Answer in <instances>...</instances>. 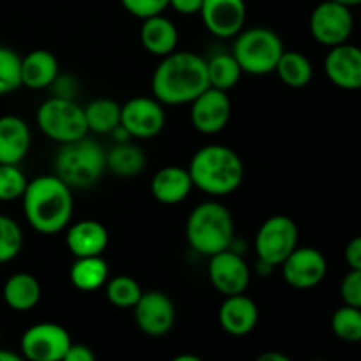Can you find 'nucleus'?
Wrapping results in <instances>:
<instances>
[{
    "label": "nucleus",
    "mask_w": 361,
    "mask_h": 361,
    "mask_svg": "<svg viewBox=\"0 0 361 361\" xmlns=\"http://www.w3.org/2000/svg\"><path fill=\"white\" fill-rule=\"evenodd\" d=\"M210 87L207 59L192 51H173L162 56L152 74V94L166 106L190 104Z\"/></svg>",
    "instance_id": "obj_1"
},
{
    "label": "nucleus",
    "mask_w": 361,
    "mask_h": 361,
    "mask_svg": "<svg viewBox=\"0 0 361 361\" xmlns=\"http://www.w3.org/2000/svg\"><path fill=\"white\" fill-rule=\"evenodd\" d=\"M21 201L28 226L41 235L63 231L73 219V192L56 175L28 180Z\"/></svg>",
    "instance_id": "obj_2"
},
{
    "label": "nucleus",
    "mask_w": 361,
    "mask_h": 361,
    "mask_svg": "<svg viewBox=\"0 0 361 361\" xmlns=\"http://www.w3.org/2000/svg\"><path fill=\"white\" fill-rule=\"evenodd\" d=\"M192 185L214 197L229 196L243 182V162L233 148L226 145H207L192 155L189 162Z\"/></svg>",
    "instance_id": "obj_3"
},
{
    "label": "nucleus",
    "mask_w": 361,
    "mask_h": 361,
    "mask_svg": "<svg viewBox=\"0 0 361 361\" xmlns=\"http://www.w3.org/2000/svg\"><path fill=\"white\" fill-rule=\"evenodd\" d=\"M189 245L201 256H214L231 249L235 221L228 208L219 201H204L190 212L185 224Z\"/></svg>",
    "instance_id": "obj_4"
},
{
    "label": "nucleus",
    "mask_w": 361,
    "mask_h": 361,
    "mask_svg": "<svg viewBox=\"0 0 361 361\" xmlns=\"http://www.w3.org/2000/svg\"><path fill=\"white\" fill-rule=\"evenodd\" d=\"M106 171V150L90 137L63 143L55 157V175L71 189H88Z\"/></svg>",
    "instance_id": "obj_5"
},
{
    "label": "nucleus",
    "mask_w": 361,
    "mask_h": 361,
    "mask_svg": "<svg viewBox=\"0 0 361 361\" xmlns=\"http://www.w3.org/2000/svg\"><path fill=\"white\" fill-rule=\"evenodd\" d=\"M231 53L242 73L263 76L275 73L279 59L284 53V44L271 28L250 27L236 35Z\"/></svg>",
    "instance_id": "obj_6"
},
{
    "label": "nucleus",
    "mask_w": 361,
    "mask_h": 361,
    "mask_svg": "<svg viewBox=\"0 0 361 361\" xmlns=\"http://www.w3.org/2000/svg\"><path fill=\"white\" fill-rule=\"evenodd\" d=\"M35 120L42 134L60 145L81 140L88 134L85 111L74 99L55 95L46 99L39 106Z\"/></svg>",
    "instance_id": "obj_7"
},
{
    "label": "nucleus",
    "mask_w": 361,
    "mask_h": 361,
    "mask_svg": "<svg viewBox=\"0 0 361 361\" xmlns=\"http://www.w3.org/2000/svg\"><path fill=\"white\" fill-rule=\"evenodd\" d=\"M298 247V226L288 215H274L259 226L254 240L259 264L281 267Z\"/></svg>",
    "instance_id": "obj_8"
},
{
    "label": "nucleus",
    "mask_w": 361,
    "mask_h": 361,
    "mask_svg": "<svg viewBox=\"0 0 361 361\" xmlns=\"http://www.w3.org/2000/svg\"><path fill=\"white\" fill-rule=\"evenodd\" d=\"M312 37L319 44L334 48L349 41L355 30V18L351 7H345L334 0H324L314 7L309 20Z\"/></svg>",
    "instance_id": "obj_9"
},
{
    "label": "nucleus",
    "mask_w": 361,
    "mask_h": 361,
    "mask_svg": "<svg viewBox=\"0 0 361 361\" xmlns=\"http://www.w3.org/2000/svg\"><path fill=\"white\" fill-rule=\"evenodd\" d=\"M69 331L56 323L32 324L21 335V356L27 361H62L71 348Z\"/></svg>",
    "instance_id": "obj_10"
},
{
    "label": "nucleus",
    "mask_w": 361,
    "mask_h": 361,
    "mask_svg": "<svg viewBox=\"0 0 361 361\" xmlns=\"http://www.w3.org/2000/svg\"><path fill=\"white\" fill-rule=\"evenodd\" d=\"M120 126L130 137H137V140L155 137L162 133L166 126L164 104L155 97H145V95L129 99L122 106Z\"/></svg>",
    "instance_id": "obj_11"
},
{
    "label": "nucleus",
    "mask_w": 361,
    "mask_h": 361,
    "mask_svg": "<svg viewBox=\"0 0 361 361\" xmlns=\"http://www.w3.org/2000/svg\"><path fill=\"white\" fill-rule=\"evenodd\" d=\"M208 279L222 296L242 295L250 284V268L236 250L226 249L210 256Z\"/></svg>",
    "instance_id": "obj_12"
},
{
    "label": "nucleus",
    "mask_w": 361,
    "mask_h": 361,
    "mask_svg": "<svg viewBox=\"0 0 361 361\" xmlns=\"http://www.w3.org/2000/svg\"><path fill=\"white\" fill-rule=\"evenodd\" d=\"M282 277L295 289H312L324 281L328 271L326 257L314 247H296L281 264Z\"/></svg>",
    "instance_id": "obj_13"
},
{
    "label": "nucleus",
    "mask_w": 361,
    "mask_h": 361,
    "mask_svg": "<svg viewBox=\"0 0 361 361\" xmlns=\"http://www.w3.org/2000/svg\"><path fill=\"white\" fill-rule=\"evenodd\" d=\"M175 305L162 291H143L134 305V321L148 337H162L175 324Z\"/></svg>",
    "instance_id": "obj_14"
},
{
    "label": "nucleus",
    "mask_w": 361,
    "mask_h": 361,
    "mask_svg": "<svg viewBox=\"0 0 361 361\" xmlns=\"http://www.w3.org/2000/svg\"><path fill=\"white\" fill-rule=\"evenodd\" d=\"M231 118V101L228 92L208 87L190 102V123L203 134H217Z\"/></svg>",
    "instance_id": "obj_15"
},
{
    "label": "nucleus",
    "mask_w": 361,
    "mask_h": 361,
    "mask_svg": "<svg viewBox=\"0 0 361 361\" xmlns=\"http://www.w3.org/2000/svg\"><path fill=\"white\" fill-rule=\"evenodd\" d=\"M200 16L204 28L215 37H236L247 20L245 0H203Z\"/></svg>",
    "instance_id": "obj_16"
},
{
    "label": "nucleus",
    "mask_w": 361,
    "mask_h": 361,
    "mask_svg": "<svg viewBox=\"0 0 361 361\" xmlns=\"http://www.w3.org/2000/svg\"><path fill=\"white\" fill-rule=\"evenodd\" d=\"M324 73L335 87L342 90H360L361 48L349 42L330 48L324 59Z\"/></svg>",
    "instance_id": "obj_17"
},
{
    "label": "nucleus",
    "mask_w": 361,
    "mask_h": 361,
    "mask_svg": "<svg viewBox=\"0 0 361 361\" xmlns=\"http://www.w3.org/2000/svg\"><path fill=\"white\" fill-rule=\"evenodd\" d=\"M259 321V310L256 302L245 293L235 296H224L219 309V324L226 334L233 337H245L256 328Z\"/></svg>",
    "instance_id": "obj_18"
},
{
    "label": "nucleus",
    "mask_w": 361,
    "mask_h": 361,
    "mask_svg": "<svg viewBox=\"0 0 361 361\" xmlns=\"http://www.w3.org/2000/svg\"><path fill=\"white\" fill-rule=\"evenodd\" d=\"M66 243L74 257L102 256L109 243L108 229L99 221L85 219L67 228Z\"/></svg>",
    "instance_id": "obj_19"
},
{
    "label": "nucleus",
    "mask_w": 361,
    "mask_h": 361,
    "mask_svg": "<svg viewBox=\"0 0 361 361\" xmlns=\"http://www.w3.org/2000/svg\"><path fill=\"white\" fill-rule=\"evenodd\" d=\"M30 127L16 115L0 116V164H20L30 150Z\"/></svg>",
    "instance_id": "obj_20"
},
{
    "label": "nucleus",
    "mask_w": 361,
    "mask_h": 361,
    "mask_svg": "<svg viewBox=\"0 0 361 361\" xmlns=\"http://www.w3.org/2000/svg\"><path fill=\"white\" fill-rule=\"evenodd\" d=\"M189 169L180 166H164L154 175L150 183L152 196L162 204H178L189 197L192 190Z\"/></svg>",
    "instance_id": "obj_21"
},
{
    "label": "nucleus",
    "mask_w": 361,
    "mask_h": 361,
    "mask_svg": "<svg viewBox=\"0 0 361 361\" xmlns=\"http://www.w3.org/2000/svg\"><path fill=\"white\" fill-rule=\"evenodd\" d=\"M59 74V60L48 49H32L21 56V85L30 90L49 88Z\"/></svg>",
    "instance_id": "obj_22"
},
{
    "label": "nucleus",
    "mask_w": 361,
    "mask_h": 361,
    "mask_svg": "<svg viewBox=\"0 0 361 361\" xmlns=\"http://www.w3.org/2000/svg\"><path fill=\"white\" fill-rule=\"evenodd\" d=\"M140 39L143 48L155 56H166L176 51L178 46V28L164 14L150 16L143 20L140 30Z\"/></svg>",
    "instance_id": "obj_23"
},
{
    "label": "nucleus",
    "mask_w": 361,
    "mask_h": 361,
    "mask_svg": "<svg viewBox=\"0 0 361 361\" xmlns=\"http://www.w3.org/2000/svg\"><path fill=\"white\" fill-rule=\"evenodd\" d=\"M42 288L37 279L27 271L13 274L2 288V298L11 310L28 312L41 302Z\"/></svg>",
    "instance_id": "obj_24"
},
{
    "label": "nucleus",
    "mask_w": 361,
    "mask_h": 361,
    "mask_svg": "<svg viewBox=\"0 0 361 361\" xmlns=\"http://www.w3.org/2000/svg\"><path fill=\"white\" fill-rule=\"evenodd\" d=\"M145 166H147L145 152L129 140L116 141L109 150H106V169L120 178L140 175Z\"/></svg>",
    "instance_id": "obj_25"
},
{
    "label": "nucleus",
    "mask_w": 361,
    "mask_h": 361,
    "mask_svg": "<svg viewBox=\"0 0 361 361\" xmlns=\"http://www.w3.org/2000/svg\"><path fill=\"white\" fill-rule=\"evenodd\" d=\"M69 279L80 291H97L108 282L109 268L102 256L76 257L69 270Z\"/></svg>",
    "instance_id": "obj_26"
},
{
    "label": "nucleus",
    "mask_w": 361,
    "mask_h": 361,
    "mask_svg": "<svg viewBox=\"0 0 361 361\" xmlns=\"http://www.w3.org/2000/svg\"><path fill=\"white\" fill-rule=\"evenodd\" d=\"M88 133L111 134L120 126L122 106L108 97H99L83 108Z\"/></svg>",
    "instance_id": "obj_27"
},
{
    "label": "nucleus",
    "mask_w": 361,
    "mask_h": 361,
    "mask_svg": "<svg viewBox=\"0 0 361 361\" xmlns=\"http://www.w3.org/2000/svg\"><path fill=\"white\" fill-rule=\"evenodd\" d=\"M275 73L286 87L303 88L312 81L314 67L312 62L303 53L284 49L282 56L279 59L277 67H275Z\"/></svg>",
    "instance_id": "obj_28"
},
{
    "label": "nucleus",
    "mask_w": 361,
    "mask_h": 361,
    "mask_svg": "<svg viewBox=\"0 0 361 361\" xmlns=\"http://www.w3.org/2000/svg\"><path fill=\"white\" fill-rule=\"evenodd\" d=\"M207 71L210 87L224 92L236 87L243 74L233 53H217L210 56L207 60Z\"/></svg>",
    "instance_id": "obj_29"
},
{
    "label": "nucleus",
    "mask_w": 361,
    "mask_h": 361,
    "mask_svg": "<svg viewBox=\"0 0 361 361\" xmlns=\"http://www.w3.org/2000/svg\"><path fill=\"white\" fill-rule=\"evenodd\" d=\"M141 295H143L141 286L137 284L136 279L129 277V275L109 277L106 282V298L118 309H134Z\"/></svg>",
    "instance_id": "obj_30"
},
{
    "label": "nucleus",
    "mask_w": 361,
    "mask_h": 361,
    "mask_svg": "<svg viewBox=\"0 0 361 361\" xmlns=\"http://www.w3.org/2000/svg\"><path fill=\"white\" fill-rule=\"evenodd\" d=\"M331 331L344 342H361V309L344 305L335 310Z\"/></svg>",
    "instance_id": "obj_31"
},
{
    "label": "nucleus",
    "mask_w": 361,
    "mask_h": 361,
    "mask_svg": "<svg viewBox=\"0 0 361 361\" xmlns=\"http://www.w3.org/2000/svg\"><path fill=\"white\" fill-rule=\"evenodd\" d=\"M21 87V56L14 49L0 46V95Z\"/></svg>",
    "instance_id": "obj_32"
},
{
    "label": "nucleus",
    "mask_w": 361,
    "mask_h": 361,
    "mask_svg": "<svg viewBox=\"0 0 361 361\" xmlns=\"http://www.w3.org/2000/svg\"><path fill=\"white\" fill-rule=\"evenodd\" d=\"M23 247V233L18 222L7 215H0V264L9 263Z\"/></svg>",
    "instance_id": "obj_33"
},
{
    "label": "nucleus",
    "mask_w": 361,
    "mask_h": 361,
    "mask_svg": "<svg viewBox=\"0 0 361 361\" xmlns=\"http://www.w3.org/2000/svg\"><path fill=\"white\" fill-rule=\"evenodd\" d=\"M28 180L18 164H0V201L21 200Z\"/></svg>",
    "instance_id": "obj_34"
},
{
    "label": "nucleus",
    "mask_w": 361,
    "mask_h": 361,
    "mask_svg": "<svg viewBox=\"0 0 361 361\" xmlns=\"http://www.w3.org/2000/svg\"><path fill=\"white\" fill-rule=\"evenodd\" d=\"M123 9L140 20L162 14L169 7V0H120Z\"/></svg>",
    "instance_id": "obj_35"
},
{
    "label": "nucleus",
    "mask_w": 361,
    "mask_h": 361,
    "mask_svg": "<svg viewBox=\"0 0 361 361\" xmlns=\"http://www.w3.org/2000/svg\"><path fill=\"white\" fill-rule=\"evenodd\" d=\"M341 298L344 305L361 309V270H349L341 282Z\"/></svg>",
    "instance_id": "obj_36"
},
{
    "label": "nucleus",
    "mask_w": 361,
    "mask_h": 361,
    "mask_svg": "<svg viewBox=\"0 0 361 361\" xmlns=\"http://www.w3.org/2000/svg\"><path fill=\"white\" fill-rule=\"evenodd\" d=\"M344 257L349 270H361V236L349 240L344 250Z\"/></svg>",
    "instance_id": "obj_37"
},
{
    "label": "nucleus",
    "mask_w": 361,
    "mask_h": 361,
    "mask_svg": "<svg viewBox=\"0 0 361 361\" xmlns=\"http://www.w3.org/2000/svg\"><path fill=\"white\" fill-rule=\"evenodd\" d=\"M62 361H97V358H95V353L88 345L71 344Z\"/></svg>",
    "instance_id": "obj_38"
},
{
    "label": "nucleus",
    "mask_w": 361,
    "mask_h": 361,
    "mask_svg": "<svg viewBox=\"0 0 361 361\" xmlns=\"http://www.w3.org/2000/svg\"><path fill=\"white\" fill-rule=\"evenodd\" d=\"M203 0H169V7L176 11V13L183 14V16H192V14H200Z\"/></svg>",
    "instance_id": "obj_39"
},
{
    "label": "nucleus",
    "mask_w": 361,
    "mask_h": 361,
    "mask_svg": "<svg viewBox=\"0 0 361 361\" xmlns=\"http://www.w3.org/2000/svg\"><path fill=\"white\" fill-rule=\"evenodd\" d=\"M256 361H293V360L289 358V356L282 355V353L268 351V353H263V355L257 356Z\"/></svg>",
    "instance_id": "obj_40"
},
{
    "label": "nucleus",
    "mask_w": 361,
    "mask_h": 361,
    "mask_svg": "<svg viewBox=\"0 0 361 361\" xmlns=\"http://www.w3.org/2000/svg\"><path fill=\"white\" fill-rule=\"evenodd\" d=\"M0 361H27L21 355H16L13 351H6V349H0Z\"/></svg>",
    "instance_id": "obj_41"
},
{
    "label": "nucleus",
    "mask_w": 361,
    "mask_h": 361,
    "mask_svg": "<svg viewBox=\"0 0 361 361\" xmlns=\"http://www.w3.org/2000/svg\"><path fill=\"white\" fill-rule=\"evenodd\" d=\"M171 361H203L200 358V356H196V355H189V353H185V355H178V356H175V358H173Z\"/></svg>",
    "instance_id": "obj_42"
},
{
    "label": "nucleus",
    "mask_w": 361,
    "mask_h": 361,
    "mask_svg": "<svg viewBox=\"0 0 361 361\" xmlns=\"http://www.w3.org/2000/svg\"><path fill=\"white\" fill-rule=\"evenodd\" d=\"M334 2L342 4V6H345V7H356V6H361V0H334Z\"/></svg>",
    "instance_id": "obj_43"
},
{
    "label": "nucleus",
    "mask_w": 361,
    "mask_h": 361,
    "mask_svg": "<svg viewBox=\"0 0 361 361\" xmlns=\"http://www.w3.org/2000/svg\"><path fill=\"white\" fill-rule=\"evenodd\" d=\"M310 361H324V360H310Z\"/></svg>",
    "instance_id": "obj_44"
},
{
    "label": "nucleus",
    "mask_w": 361,
    "mask_h": 361,
    "mask_svg": "<svg viewBox=\"0 0 361 361\" xmlns=\"http://www.w3.org/2000/svg\"><path fill=\"white\" fill-rule=\"evenodd\" d=\"M0 338H2V335H0Z\"/></svg>",
    "instance_id": "obj_45"
},
{
    "label": "nucleus",
    "mask_w": 361,
    "mask_h": 361,
    "mask_svg": "<svg viewBox=\"0 0 361 361\" xmlns=\"http://www.w3.org/2000/svg\"><path fill=\"white\" fill-rule=\"evenodd\" d=\"M360 344H361V342H360Z\"/></svg>",
    "instance_id": "obj_46"
}]
</instances>
